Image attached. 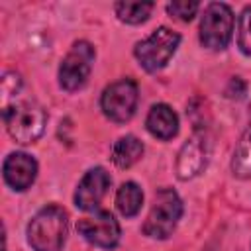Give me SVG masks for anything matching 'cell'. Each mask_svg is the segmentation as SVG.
Listing matches in <instances>:
<instances>
[{
  "label": "cell",
  "mask_w": 251,
  "mask_h": 251,
  "mask_svg": "<svg viewBox=\"0 0 251 251\" xmlns=\"http://www.w3.org/2000/svg\"><path fill=\"white\" fill-rule=\"evenodd\" d=\"M2 173H4V180L10 188L24 192L33 184V180L37 176V161L31 155L22 153V151L10 153L4 159Z\"/></svg>",
  "instance_id": "11"
},
{
  "label": "cell",
  "mask_w": 251,
  "mask_h": 251,
  "mask_svg": "<svg viewBox=\"0 0 251 251\" xmlns=\"http://www.w3.org/2000/svg\"><path fill=\"white\" fill-rule=\"evenodd\" d=\"M139 102V88L133 78H122L104 88L100 96V108L112 122L124 124L131 120Z\"/></svg>",
  "instance_id": "6"
},
{
  "label": "cell",
  "mask_w": 251,
  "mask_h": 251,
  "mask_svg": "<svg viewBox=\"0 0 251 251\" xmlns=\"http://www.w3.org/2000/svg\"><path fill=\"white\" fill-rule=\"evenodd\" d=\"M143 155V143L135 135L120 137L112 147V161L118 169H129Z\"/></svg>",
  "instance_id": "13"
},
{
  "label": "cell",
  "mask_w": 251,
  "mask_h": 251,
  "mask_svg": "<svg viewBox=\"0 0 251 251\" xmlns=\"http://www.w3.org/2000/svg\"><path fill=\"white\" fill-rule=\"evenodd\" d=\"M153 6H155L153 2H118L114 6V10H116V16L122 22L137 25V24H143L149 18Z\"/></svg>",
  "instance_id": "16"
},
{
  "label": "cell",
  "mask_w": 251,
  "mask_h": 251,
  "mask_svg": "<svg viewBox=\"0 0 251 251\" xmlns=\"http://www.w3.org/2000/svg\"><path fill=\"white\" fill-rule=\"evenodd\" d=\"M231 173L237 178H251V124L241 133V137L233 149Z\"/></svg>",
  "instance_id": "14"
},
{
  "label": "cell",
  "mask_w": 251,
  "mask_h": 251,
  "mask_svg": "<svg viewBox=\"0 0 251 251\" xmlns=\"http://www.w3.org/2000/svg\"><path fill=\"white\" fill-rule=\"evenodd\" d=\"M94 47L88 41L73 43L71 51L65 55L59 67V84L67 92H75L82 88L90 76L92 63H94Z\"/></svg>",
  "instance_id": "7"
},
{
  "label": "cell",
  "mask_w": 251,
  "mask_h": 251,
  "mask_svg": "<svg viewBox=\"0 0 251 251\" xmlns=\"http://www.w3.org/2000/svg\"><path fill=\"white\" fill-rule=\"evenodd\" d=\"M4 251H6V247H4Z\"/></svg>",
  "instance_id": "19"
},
{
  "label": "cell",
  "mask_w": 251,
  "mask_h": 251,
  "mask_svg": "<svg viewBox=\"0 0 251 251\" xmlns=\"http://www.w3.org/2000/svg\"><path fill=\"white\" fill-rule=\"evenodd\" d=\"M233 33V12L224 2H212L204 8L200 20V43L210 51L227 47Z\"/></svg>",
  "instance_id": "5"
},
{
  "label": "cell",
  "mask_w": 251,
  "mask_h": 251,
  "mask_svg": "<svg viewBox=\"0 0 251 251\" xmlns=\"http://www.w3.org/2000/svg\"><path fill=\"white\" fill-rule=\"evenodd\" d=\"M178 43H180V35L176 31H173L171 27L161 25L151 35H147L143 41L135 43L133 55L145 71L155 73L171 61Z\"/></svg>",
  "instance_id": "4"
},
{
  "label": "cell",
  "mask_w": 251,
  "mask_h": 251,
  "mask_svg": "<svg viewBox=\"0 0 251 251\" xmlns=\"http://www.w3.org/2000/svg\"><path fill=\"white\" fill-rule=\"evenodd\" d=\"M198 8H200L198 2H188V0H176V2L167 4V12L171 16H175L176 20H182V22H190L196 16Z\"/></svg>",
  "instance_id": "18"
},
{
  "label": "cell",
  "mask_w": 251,
  "mask_h": 251,
  "mask_svg": "<svg viewBox=\"0 0 251 251\" xmlns=\"http://www.w3.org/2000/svg\"><path fill=\"white\" fill-rule=\"evenodd\" d=\"M112 184L110 175L106 173V169L102 167H94L90 169L78 182L76 192H75V206L78 210H94L98 208V204L102 202V198L106 196L108 188Z\"/></svg>",
  "instance_id": "10"
},
{
  "label": "cell",
  "mask_w": 251,
  "mask_h": 251,
  "mask_svg": "<svg viewBox=\"0 0 251 251\" xmlns=\"http://www.w3.org/2000/svg\"><path fill=\"white\" fill-rule=\"evenodd\" d=\"M182 216V200L173 188H159L155 192L151 210L143 224V233L151 239H167L173 235Z\"/></svg>",
  "instance_id": "3"
},
{
  "label": "cell",
  "mask_w": 251,
  "mask_h": 251,
  "mask_svg": "<svg viewBox=\"0 0 251 251\" xmlns=\"http://www.w3.org/2000/svg\"><path fill=\"white\" fill-rule=\"evenodd\" d=\"M143 204V192L135 182H124L116 192V208L124 218H133Z\"/></svg>",
  "instance_id": "15"
},
{
  "label": "cell",
  "mask_w": 251,
  "mask_h": 251,
  "mask_svg": "<svg viewBox=\"0 0 251 251\" xmlns=\"http://www.w3.org/2000/svg\"><path fill=\"white\" fill-rule=\"evenodd\" d=\"M145 127L153 137L169 141L178 133V116L167 104H153L147 114Z\"/></svg>",
  "instance_id": "12"
},
{
  "label": "cell",
  "mask_w": 251,
  "mask_h": 251,
  "mask_svg": "<svg viewBox=\"0 0 251 251\" xmlns=\"http://www.w3.org/2000/svg\"><path fill=\"white\" fill-rule=\"evenodd\" d=\"M76 231L92 245L102 249H114L120 241V224L112 212L100 210L92 218H82L76 222Z\"/></svg>",
  "instance_id": "8"
},
{
  "label": "cell",
  "mask_w": 251,
  "mask_h": 251,
  "mask_svg": "<svg viewBox=\"0 0 251 251\" xmlns=\"http://www.w3.org/2000/svg\"><path fill=\"white\" fill-rule=\"evenodd\" d=\"M69 220L61 206L41 208L27 224V243L33 251H61L67 239Z\"/></svg>",
  "instance_id": "1"
},
{
  "label": "cell",
  "mask_w": 251,
  "mask_h": 251,
  "mask_svg": "<svg viewBox=\"0 0 251 251\" xmlns=\"http://www.w3.org/2000/svg\"><path fill=\"white\" fill-rule=\"evenodd\" d=\"M237 47L243 55H251V6H245L237 22Z\"/></svg>",
  "instance_id": "17"
},
{
  "label": "cell",
  "mask_w": 251,
  "mask_h": 251,
  "mask_svg": "<svg viewBox=\"0 0 251 251\" xmlns=\"http://www.w3.org/2000/svg\"><path fill=\"white\" fill-rule=\"evenodd\" d=\"M4 124L12 139H16L22 145L35 143L47 124V112L37 104V102H18L2 112Z\"/></svg>",
  "instance_id": "2"
},
{
  "label": "cell",
  "mask_w": 251,
  "mask_h": 251,
  "mask_svg": "<svg viewBox=\"0 0 251 251\" xmlns=\"http://www.w3.org/2000/svg\"><path fill=\"white\" fill-rule=\"evenodd\" d=\"M208 139L206 133L196 129L180 147L178 155H176V176L180 180H188L198 176L206 165H208Z\"/></svg>",
  "instance_id": "9"
}]
</instances>
